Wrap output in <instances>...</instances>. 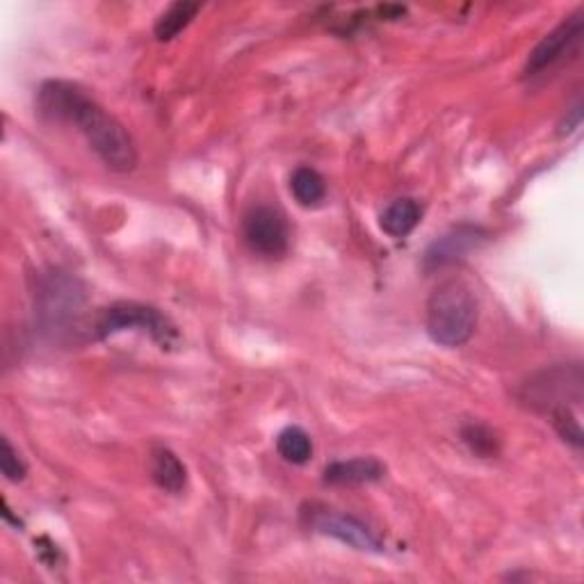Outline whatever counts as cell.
Returning a JSON list of instances; mask_svg holds the SVG:
<instances>
[{"label":"cell","mask_w":584,"mask_h":584,"mask_svg":"<svg viewBox=\"0 0 584 584\" xmlns=\"http://www.w3.org/2000/svg\"><path fill=\"white\" fill-rule=\"evenodd\" d=\"M37 108L50 121L75 126L94 154L112 171L126 174L135 169L138 148L131 133L83 87L67 81H48L39 87Z\"/></svg>","instance_id":"6da1fadb"},{"label":"cell","mask_w":584,"mask_h":584,"mask_svg":"<svg viewBox=\"0 0 584 584\" xmlns=\"http://www.w3.org/2000/svg\"><path fill=\"white\" fill-rule=\"evenodd\" d=\"M479 320V303L473 288L462 278L439 284L427 301V334L437 345H466Z\"/></svg>","instance_id":"7a4b0ae2"},{"label":"cell","mask_w":584,"mask_h":584,"mask_svg":"<svg viewBox=\"0 0 584 584\" xmlns=\"http://www.w3.org/2000/svg\"><path fill=\"white\" fill-rule=\"evenodd\" d=\"M135 329L148 334L163 349H169L179 341V329L165 313L138 301H119L100 311L92 324V334L98 341H106L121 332H135Z\"/></svg>","instance_id":"3957f363"},{"label":"cell","mask_w":584,"mask_h":584,"mask_svg":"<svg viewBox=\"0 0 584 584\" xmlns=\"http://www.w3.org/2000/svg\"><path fill=\"white\" fill-rule=\"evenodd\" d=\"M37 315L48 332H62L85 303V288L67 272H50L39 278Z\"/></svg>","instance_id":"277c9868"},{"label":"cell","mask_w":584,"mask_h":584,"mask_svg":"<svg viewBox=\"0 0 584 584\" xmlns=\"http://www.w3.org/2000/svg\"><path fill=\"white\" fill-rule=\"evenodd\" d=\"M242 236L247 247L263 259H282L290 247V226L286 215L274 206H267V203H259V206L247 211L242 219Z\"/></svg>","instance_id":"5b68a950"},{"label":"cell","mask_w":584,"mask_h":584,"mask_svg":"<svg viewBox=\"0 0 584 584\" xmlns=\"http://www.w3.org/2000/svg\"><path fill=\"white\" fill-rule=\"evenodd\" d=\"M584 37V10L575 12L567 21H562L552 33H548L532 50L525 62V79H535L555 67L564 64L575 58Z\"/></svg>","instance_id":"8992f818"},{"label":"cell","mask_w":584,"mask_h":584,"mask_svg":"<svg viewBox=\"0 0 584 584\" xmlns=\"http://www.w3.org/2000/svg\"><path fill=\"white\" fill-rule=\"evenodd\" d=\"M303 519H307L309 527L320 532V535L334 537L354 550L374 552V555L384 552L382 539H379L374 532L359 519L338 514L334 510H326V506H318V504H311L309 510L303 512Z\"/></svg>","instance_id":"52a82bcc"},{"label":"cell","mask_w":584,"mask_h":584,"mask_svg":"<svg viewBox=\"0 0 584 584\" xmlns=\"http://www.w3.org/2000/svg\"><path fill=\"white\" fill-rule=\"evenodd\" d=\"M569 393L582 395V370L580 366L573 368H555L541 372L537 379L525 384L523 400L539 412H555L569 406Z\"/></svg>","instance_id":"ba28073f"},{"label":"cell","mask_w":584,"mask_h":584,"mask_svg":"<svg viewBox=\"0 0 584 584\" xmlns=\"http://www.w3.org/2000/svg\"><path fill=\"white\" fill-rule=\"evenodd\" d=\"M487 240V234L475 226H460L454 231L445 234L431 245L425 253V270L437 272L448 265L464 261L470 251H475L481 242Z\"/></svg>","instance_id":"9c48e42d"},{"label":"cell","mask_w":584,"mask_h":584,"mask_svg":"<svg viewBox=\"0 0 584 584\" xmlns=\"http://www.w3.org/2000/svg\"><path fill=\"white\" fill-rule=\"evenodd\" d=\"M386 475V466L374 456H357V460L334 462L322 473V481L329 487H361L372 485Z\"/></svg>","instance_id":"30bf717a"},{"label":"cell","mask_w":584,"mask_h":584,"mask_svg":"<svg viewBox=\"0 0 584 584\" xmlns=\"http://www.w3.org/2000/svg\"><path fill=\"white\" fill-rule=\"evenodd\" d=\"M151 477L158 489L179 496L188 485L186 464L169 448H156L151 452Z\"/></svg>","instance_id":"8fae6325"},{"label":"cell","mask_w":584,"mask_h":584,"mask_svg":"<svg viewBox=\"0 0 584 584\" xmlns=\"http://www.w3.org/2000/svg\"><path fill=\"white\" fill-rule=\"evenodd\" d=\"M422 219V206L416 199H397L379 217V226L391 238H406Z\"/></svg>","instance_id":"7c38bea8"},{"label":"cell","mask_w":584,"mask_h":584,"mask_svg":"<svg viewBox=\"0 0 584 584\" xmlns=\"http://www.w3.org/2000/svg\"><path fill=\"white\" fill-rule=\"evenodd\" d=\"M201 5L199 3H190V0H179V3H171L156 21L154 25V35L158 41H169L174 37H179L188 25L192 23V19L199 14Z\"/></svg>","instance_id":"4fadbf2b"},{"label":"cell","mask_w":584,"mask_h":584,"mask_svg":"<svg viewBox=\"0 0 584 584\" xmlns=\"http://www.w3.org/2000/svg\"><path fill=\"white\" fill-rule=\"evenodd\" d=\"M290 192L301 206L313 208L320 206L326 196V183L322 174L313 167H297L290 176Z\"/></svg>","instance_id":"5bb4252c"},{"label":"cell","mask_w":584,"mask_h":584,"mask_svg":"<svg viewBox=\"0 0 584 584\" xmlns=\"http://www.w3.org/2000/svg\"><path fill=\"white\" fill-rule=\"evenodd\" d=\"M276 452L282 454L288 464L295 466L307 464L313 456V441L309 437V431H303L297 425L286 427L282 434L276 437Z\"/></svg>","instance_id":"9a60e30c"},{"label":"cell","mask_w":584,"mask_h":584,"mask_svg":"<svg viewBox=\"0 0 584 584\" xmlns=\"http://www.w3.org/2000/svg\"><path fill=\"white\" fill-rule=\"evenodd\" d=\"M462 441L470 448L473 454L481 456V460H491L500 452V439L496 431L485 422H466L462 427Z\"/></svg>","instance_id":"2e32d148"},{"label":"cell","mask_w":584,"mask_h":584,"mask_svg":"<svg viewBox=\"0 0 584 584\" xmlns=\"http://www.w3.org/2000/svg\"><path fill=\"white\" fill-rule=\"evenodd\" d=\"M550 422L557 429V434H560L567 443H571L577 450L582 448V425H580L577 414H573L569 406L550 412Z\"/></svg>","instance_id":"e0dca14e"},{"label":"cell","mask_w":584,"mask_h":584,"mask_svg":"<svg viewBox=\"0 0 584 584\" xmlns=\"http://www.w3.org/2000/svg\"><path fill=\"white\" fill-rule=\"evenodd\" d=\"M0 470L10 481H23L28 475V466L21 460V454L14 450L10 439H3V452H0Z\"/></svg>","instance_id":"ac0fdd59"},{"label":"cell","mask_w":584,"mask_h":584,"mask_svg":"<svg viewBox=\"0 0 584 584\" xmlns=\"http://www.w3.org/2000/svg\"><path fill=\"white\" fill-rule=\"evenodd\" d=\"M580 121H582V106H575L573 108V112H571V117L562 123V129H560V133L562 135H569V133H573L575 129H577V126H580Z\"/></svg>","instance_id":"d6986e66"}]
</instances>
